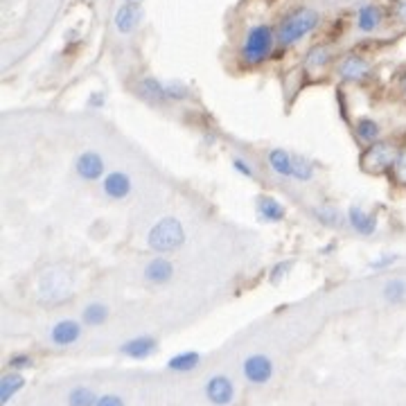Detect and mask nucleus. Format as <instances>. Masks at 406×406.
I'll list each match as a JSON object with an SVG mask.
<instances>
[{
  "instance_id": "f257e3e1",
  "label": "nucleus",
  "mask_w": 406,
  "mask_h": 406,
  "mask_svg": "<svg viewBox=\"0 0 406 406\" xmlns=\"http://www.w3.org/2000/svg\"><path fill=\"white\" fill-rule=\"evenodd\" d=\"M319 21H321V16L316 9L301 7L282 18V23L278 25L276 39L280 45H294L301 39H305L307 34H312L316 27H319Z\"/></svg>"
},
{
  "instance_id": "f03ea898",
  "label": "nucleus",
  "mask_w": 406,
  "mask_h": 406,
  "mask_svg": "<svg viewBox=\"0 0 406 406\" xmlns=\"http://www.w3.org/2000/svg\"><path fill=\"white\" fill-rule=\"evenodd\" d=\"M185 242V230L176 217H162L151 226L147 235V244L151 251L156 253H171L183 246Z\"/></svg>"
},
{
  "instance_id": "7ed1b4c3",
  "label": "nucleus",
  "mask_w": 406,
  "mask_h": 406,
  "mask_svg": "<svg viewBox=\"0 0 406 406\" xmlns=\"http://www.w3.org/2000/svg\"><path fill=\"white\" fill-rule=\"evenodd\" d=\"M271 48H273V30L269 25H255L251 27L246 39H244L242 59L248 66H257L271 54Z\"/></svg>"
},
{
  "instance_id": "20e7f679",
  "label": "nucleus",
  "mask_w": 406,
  "mask_h": 406,
  "mask_svg": "<svg viewBox=\"0 0 406 406\" xmlns=\"http://www.w3.org/2000/svg\"><path fill=\"white\" fill-rule=\"evenodd\" d=\"M395 156H397V151L393 149V144L373 142L364 151V156H361V167H364L366 171H373V174H377V171H384L388 167H393Z\"/></svg>"
},
{
  "instance_id": "39448f33",
  "label": "nucleus",
  "mask_w": 406,
  "mask_h": 406,
  "mask_svg": "<svg viewBox=\"0 0 406 406\" xmlns=\"http://www.w3.org/2000/svg\"><path fill=\"white\" fill-rule=\"evenodd\" d=\"M205 397L214 406H228L235 397V386L226 375H214L205 384Z\"/></svg>"
},
{
  "instance_id": "423d86ee",
  "label": "nucleus",
  "mask_w": 406,
  "mask_h": 406,
  "mask_svg": "<svg viewBox=\"0 0 406 406\" xmlns=\"http://www.w3.org/2000/svg\"><path fill=\"white\" fill-rule=\"evenodd\" d=\"M244 377L251 384H267L273 377V361L267 355H251L244 361Z\"/></svg>"
},
{
  "instance_id": "0eeeda50",
  "label": "nucleus",
  "mask_w": 406,
  "mask_h": 406,
  "mask_svg": "<svg viewBox=\"0 0 406 406\" xmlns=\"http://www.w3.org/2000/svg\"><path fill=\"white\" fill-rule=\"evenodd\" d=\"M75 171L84 180H97L104 176V160L97 151H84L75 162Z\"/></svg>"
},
{
  "instance_id": "6e6552de",
  "label": "nucleus",
  "mask_w": 406,
  "mask_h": 406,
  "mask_svg": "<svg viewBox=\"0 0 406 406\" xmlns=\"http://www.w3.org/2000/svg\"><path fill=\"white\" fill-rule=\"evenodd\" d=\"M337 72H339V77L346 79V81H361V79H366L370 75V63L364 57L350 54V57L339 61Z\"/></svg>"
},
{
  "instance_id": "1a4fd4ad",
  "label": "nucleus",
  "mask_w": 406,
  "mask_h": 406,
  "mask_svg": "<svg viewBox=\"0 0 406 406\" xmlns=\"http://www.w3.org/2000/svg\"><path fill=\"white\" fill-rule=\"evenodd\" d=\"M140 18H142V9L135 3H126L115 14V30L120 34H131L140 25Z\"/></svg>"
},
{
  "instance_id": "9d476101",
  "label": "nucleus",
  "mask_w": 406,
  "mask_h": 406,
  "mask_svg": "<svg viewBox=\"0 0 406 406\" xmlns=\"http://www.w3.org/2000/svg\"><path fill=\"white\" fill-rule=\"evenodd\" d=\"M102 187L108 198L120 201V198H126L131 194V178L126 176L124 171H111V174H106Z\"/></svg>"
},
{
  "instance_id": "9b49d317",
  "label": "nucleus",
  "mask_w": 406,
  "mask_h": 406,
  "mask_svg": "<svg viewBox=\"0 0 406 406\" xmlns=\"http://www.w3.org/2000/svg\"><path fill=\"white\" fill-rule=\"evenodd\" d=\"M174 276V264L167 257H151L144 267V278L151 285H165Z\"/></svg>"
},
{
  "instance_id": "f8f14e48",
  "label": "nucleus",
  "mask_w": 406,
  "mask_h": 406,
  "mask_svg": "<svg viewBox=\"0 0 406 406\" xmlns=\"http://www.w3.org/2000/svg\"><path fill=\"white\" fill-rule=\"evenodd\" d=\"M81 337V325L77 321H59L50 332V341L54 346H72L75 341H79Z\"/></svg>"
},
{
  "instance_id": "ddd939ff",
  "label": "nucleus",
  "mask_w": 406,
  "mask_h": 406,
  "mask_svg": "<svg viewBox=\"0 0 406 406\" xmlns=\"http://www.w3.org/2000/svg\"><path fill=\"white\" fill-rule=\"evenodd\" d=\"M348 223L352 226V230L359 235H373L377 230V217L366 212L361 205L348 208Z\"/></svg>"
},
{
  "instance_id": "4468645a",
  "label": "nucleus",
  "mask_w": 406,
  "mask_h": 406,
  "mask_svg": "<svg viewBox=\"0 0 406 406\" xmlns=\"http://www.w3.org/2000/svg\"><path fill=\"white\" fill-rule=\"evenodd\" d=\"M158 348V343L153 337H135L131 341H126L120 346V352L131 359H147L149 355H153Z\"/></svg>"
},
{
  "instance_id": "2eb2a0df",
  "label": "nucleus",
  "mask_w": 406,
  "mask_h": 406,
  "mask_svg": "<svg viewBox=\"0 0 406 406\" xmlns=\"http://www.w3.org/2000/svg\"><path fill=\"white\" fill-rule=\"evenodd\" d=\"M257 212H260L262 219H264V221H271V223L282 221V219H285V214H287L285 205L280 203L278 198H273V196H260V198H257Z\"/></svg>"
},
{
  "instance_id": "dca6fc26",
  "label": "nucleus",
  "mask_w": 406,
  "mask_h": 406,
  "mask_svg": "<svg viewBox=\"0 0 406 406\" xmlns=\"http://www.w3.org/2000/svg\"><path fill=\"white\" fill-rule=\"evenodd\" d=\"M379 23H382V12H379L377 5H364L357 14V27L359 32H375Z\"/></svg>"
},
{
  "instance_id": "f3484780",
  "label": "nucleus",
  "mask_w": 406,
  "mask_h": 406,
  "mask_svg": "<svg viewBox=\"0 0 406 406\" xmlns=\"http://www.w3.org/2000/svg\"><path fill=\"white\" fill-rule=\"evenodd\" d=\"M269 167L276 171L278 176L289 178L291 176V153L287 149H271L269 151Z\"/></svg>"
},
{
  "instance_id": "a211bd4d",
  "label": "nucleus",
  "mask_w": 406,
  "mask_h": 406,
  "mask_svg": "<svg viewBox=\"0 0 406 406\" xmlns=\"http://www.w3.org/2000/svg\"><path fill=\"white\" fill-rule=\"evenodd\" d=\"M198 364H201V355L198 352H178V355H174L167 361V368L174 370V373H189Z\"/></svg>"
},
{
  "instance_id": "6ab92c4d",
  "label": "nucleus",
  "mask_w": 406,
  "mask_h": 406,
  "mask_svg": "<svg viewBox=\"0 0 406 406\" xmlns=\"http://www.w3.org/2000/svg\"><path fill=\"white\" fill-rule=\"evenodd\" d=\"M23 386H25L23 375H18V373L3 375V379H0V404H7Z\"/></svg>"
},
{
  "instance_id": "aec40b11",
  "label": "nucleus",
  "mask_w": 406,
  "mask_h": 406,
  "mask_svg": "<svg viewBox=\"0 0 406 406\" xmlns=\"http://www.w3.org/2000/svg\"><path fill=\"white\" fill-rule=\"evenodd\" d=\"M140 90H142V95L149 97V99H156V102H169L165 84L158 79H153V77H144L140 81Z\"/></svg>"
},
{
  "instance_id": "412c9836",
  "label": "nucleus",
  "mask_w": 406,
  "mask_h": 406,
  "mask_svg": "<svg viewBox=\"0 0 406 406\" xmlns=\"http://www.w3.org/2000/svg\"><path fill=\"white\" fill-rule=\"evenodd\" d=\"M81 319H84L86 325H93V328L104 325L108 321V307L102 303H90L86 305V310L81 312Z\"/></svg>"
},
{
  "instance_id": "4be33fe9",
  "label": "nucleus",
  "mask_w": 406,
  "mask_h": 406,
  "mask_svg": "<svg viewBox=\"0 0 406 406\" xmlns=\"http://www.w3.org/2000/svg\"><path fill=\"white\" fill-rule=\"evenodd\" d=\"M328 61H330V50L325 48V45H314V48L307 52L305 66L307 70H321L328 66Z\"/></svg>"
},
{
  "instance_id": "5701e85b",
  "label": "nucleus",
  "mask_w": 406,
  "mask_h": 406,
  "mask_svg": "<svg viewBox=\"0 0 406 406\" xmlns=\"http://www.w3.org/2000/svg\"><path fill=\"white\" fill-rule=\"evenodd\" d=\"M99 397L90 391L86 386H77L72 388L70 395H68V406H95Z\"/></svg>"
},
{
  "instance_id": "b1692460",
  "label": "nucleus",
  "mask_w": 406,
  "mask_h": 406,
  "mask_svg": "<svg viewBox=\"0 0 406 406\" xmlns=\"http://www.w3.org/2000/svg\"><path fill=\"white\" fill-rule=\"evenodd\" d=\"M291 176L298 180H312L314 178V167L312 162L305 156H298V153H291Z\"/></svg>"
},
{
  "instance_id": "393cba45",
  "label": "nucleus",
  "mask_w": 406,
  "mask_h": 406,
  "mask_svg": "<svg viewBox=\"0 0 406 406\" xmlns=\"http://www.w3.org/2000/svg\"><path fill=\"white\" fill-rule=\"evenodd\" d=\"M357 133H359L361 140L377 142V138H379V124L373 120V117H361V120L357 122Z\"/></svg>"
},
{
  "instance_id": "a878e982",
  "label": "nucleus",
  "mask_w": 406,
  "mask_h": 406,
  "mask_svg": "<svg viewBox=\"0 0 406 406\" xmlns=\"http://www.w3.org/2000/svg\"><path fill=\"white\" fill-rule=\"evenodd\" d=\"M406 294V285H404V280H391V282H386L384 287V298L386 301H391V303H397V301H402Z\"/></svg>"
},
{
  "instance_id": "bb28decb",
  "label": "nucleus",
  "mask_w": 406,
  "mask_h": 406,
  "mask_svg": "<svg viewBox=\"0 0 406 406\" xmlns=\"http://www.w3.org/2000/svg\"><path fill=\"white\" fill-rule=\"evenodd\" d=\"M314 214L319 217V221L325 223V226H337L339 223V210H337V208H332V205L316 208Z\"/></svg>"
},
{
  "instance_id": "cd10ccee",
  "label": "nucleus",
  "mask_w": 406,
  "mask_h": 406,
  "mask_svg": "<svg viewBox=\"0 0 406 406\" xmlns=\"http://www.w3.org/2000/svg\"><path fill=\"white\" fill-rule=\"evenodd\" d=\"M393 174L400 185H406V149H400L393 162Z\"/></svg>"
},
{
  "instance_id": "c85d7f7f",
  "label": "nucleus",
  "mask_w": 406,
  "mask_h": 406,
  "mask_svg": "<svg viewBox=\"0 0 406 406\" xmlns=\"http://www.w3.org/2000/svg\"><path fill=\"white\" fill-rule=\"evenodd\" d=\"M165 90H167L169 99H187L189 97V88L183 84V81H167Z\"/></svg>"
},
{
  "instance_id": "c756f323",
  "label": "nucleus",
  "mask_w": 406,
  "mask_h": 406,
  "mask_svg": "<svg viewBox=\"0 0 406 406\" xmlns=\"http://www.w3.org/2000/svg\"><path fill=\"white\" fill-rule=\"evenodd\" d=\"M294 269V262L291 260H285V262H278V264L271 269V282H280L289 271Z\"/></svg>"
},
{
  "instance_id": "7c9ffc66",
  "label": "nucleus",
  "mask_w": 406,
  "mask_h": 406,
  "mask_svg": "<svg viewBox=\"0 0 406 406\" xmlns=\"http://www.w3.org/2000/svg\"><path fill=\"white\" fill-rule=\"evenodd\" d=\"M32 366V359L27 355H14L9 359V368L12 370H23V368H30Z\"/></svg>"
},
{
  "instance_id": "2f4dec72",
  "label": "nucleus",
  "mask_w": 406,
  "mask_h": 406,
  "mask_svg": "<svg viewBox=\"0 0 406 406\" xmlns=\"http://www.w3.org/2000/svg\"><path fill=\"white\" fill-rule=\"evenodd\" d=\"M393 16L406 25V0H393Z\"/></svg>"
},
{
  "instance_id": "473e14b6",
  "label": "nucleus",
  "mask_w": 406,
  "mask_h": 406,
  "mask_svg": "<svg viewBox=\"0 0 406 406\" xmlns=\"http://www.w3.org/2000/svg\"><path fill=\"white\" fill-rule=\"evenodd\" d=\"M232 167L235 171H239L242 176H246V178H253V169L246 160H242V158H232Z\"/></svg>"
},
{
  "instance_id": "72a5a7b5",
  "label": "nucleus",
  "mask_w": 406,
  "mask_h": 406,
  "mask_svg": "<svg viewBox=\"0 0 406 406\" xmlns=\"http://www.w3.org/2000/svg\"><path fill=\"white\" fill-rule=\"evenodd\" d=\"M95 406H124V402H122V397H117V395H102Z\"/></svg>"
},
{
  "instance_id": "f704fd0d",
  "label": "nucleus",
  "mask_w": 406,
  "mask_h": 406,
  "mask_svg": "<svg viewBox=\"0 0 406 406\" xmlns=\"http://www.w3.org/2000/svg\"><path fill=\"white\" fill-rule=\"evenodd\" d=\"M395 262H397V255H384V257L370 262V269H386V267L395 264Z\"/></svg>"
},
{
  "instance_id": "c9c22d12",
  "label": "nucleus",
  "mask_w": 406,
  "mask_h": 406,
  "mask_svg": "<svg viewBox=\"0 0 406 406\" xmlns=\"http://www.w3.org/2000/svg\"><path fill=\"white\" fill-rule=\"evenodd\" d=\"M90 106H102L104 104V99H102V93H95L93 97H90Z\"/></svg>"
},
{
  "instance_id": "e433bc0d",
  "label": "nucleus",
  "mask_w": 406,
  "mask_h": 406,
  "mask_svg": "<svg viewBox=\"0 0 406 406\" xmlns=\"http://www.w3.org/2000/svg\"><path fill=\"white\" fill-rule=\"evenodd\" d=\"M400 88H402V95L406 97V75H402V79H400Z\"/></svg>"
},
{
  "instance_id": "4c0bfd02",
  "label": "nucleus",
  "mask_w": 406,
  "mask_h": 406,
  "mask_svg": "<svg viewBox=\"0 0 406 406\" xmlns=\"http://www.w3.org/2000/svg\"><path fill=\"white\" fill-rule=\"evenodd\" d=\"M129 3H138V0H129Z\"/></svg>"
}]
</instances>
